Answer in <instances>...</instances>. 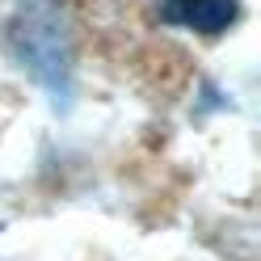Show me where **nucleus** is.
I'll list each match as a JSON object with an SVG mask.
<instances>
[{"label": "nucleus", "instance_id": "nucleus-1", "mask_svg": "<svg viewBox=\"0 0 261 261\" xmlns=\"http://www.w3.org/2000/svg\"><path fill=\"white\" fill-rule=\"evenodd\" d=\"M236 17H240L236 0H160V21L198 30V34H219Z\"/></svg>", "mask_w": 261, "mask_h": 261}]
</instances>
